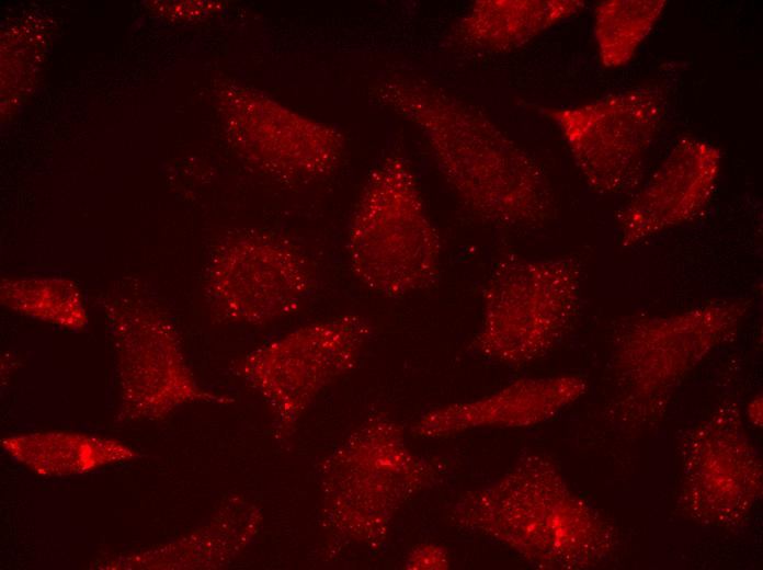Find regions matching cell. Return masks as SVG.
Segmentation results:
<instances>
[{"mask_svg":"<svg viewBox=\"0 0 763 570\" xmlns=\"http://www.w3.org/2000/svg\"><path fill=\"white\" fill-rule=\"evenodd\" d=\"M664 0H608L596 4L594 37L602 65H627L665 8Z\"/></svg>","mask_w":763,"mask_h":570,"instance_id":"cell-17","label":"cell"},{"mask_svg":"<svg viewBox=\"0 0 763 570\" xmlns=\"http://www.w3.org/2000/svg\"><path fill=\"white\" fill-rule=\"evenodd\" d=\"M580 300L581 270L572 259L504 255L483 288L475 347L499 363H531L567 333Z\"/></svg>","mask_w":763,"mask_h":570,"instance_id":"cell-3","label":"cell"},{"mask_svg":"<svg viewBox=\"0 0 763 570\" xmlns=\"http://www.w3.org/2000/svg\"><path fill=\"white\" fill-rule=\"evenodd\" d=\"M314 285L304 256L266 235H244L213 255L206 294L217 315L228 321L263 324L299 309Z\"/></svg>","mask_w":763,"mask_h":570,"instance_id":"cell-8","label":"cell"},{"mask_svg":"<svg viewBox=\"0 0 763 570\" xmlns=\"http://www.w3.org/2000/svg\"><path fill=\"white\" fill-rule=\"evenodd\" d=\"M584 5L578 0L475 1L457 22L453 35L468 48L509 52L576 15Z\"/></svg>","mask_w":763,"mask_h":570,"instance_id":"cell-13","label":"cell"},{"mask_svg":"<svg viewBox=\"0 0 763 570\" xmlns=\"http://www.w3.org/2000/svg\"><path fill=\"white\" fill-rule=\"evenodd\" d=\"M681 502L692 518L713 525L742 520L762 494L761 459L739 413L724 407L688 435Z\"/></svg>","mask_w":763,"mask_h":570,"instance_id":"cell-10","label":"cell"},{"mask_svg":"<svg viewBox=\"0 0 763 570\" xmlns=\"http://www.w3.org/2000/svg\"><path fill=\"white\" fill-rule=\"evenodd\" d=\"M501 538L546 568H584L613 549L608 524L563 483L543 459H528L504 486Z\"/></svg>","mask_w":763,"mask_h":570,"instance_id":"cell-5","label":"cell"},{"mask_svg":"<svg viewBox=\"0 0 763 570\" xmlns=\"http://www.w3.org/2000/svg\"><path fill=\"white\" fill-rule=\"evenodd\" d=\"M7 453L35 474L64 477L86 474L137 456L126 444L73 432H41L5 437Z\"/></svg>","mask_w":763,"mask_h":570,"instance_id":"cell-15","label":"cell"},{"mask_svg":"<svg viewBox=\"0 0 763 570\" xmlns=\"http://www.w3.org/2000/svg\"><path fill=\"white\" fill-rule=\"evenodd\" d=\"M665 106L653 88H635L573 107L547 109L589 186L602 195L633 190L658 136Z\"/></svg>","mask_w":763,"mask_h":570,"instance_id":"cell-6","label":"cell"},{"mask_svg":"<svg viewBox=\"0 0 763 570\" xmlns=\"http://www.w3.org/2000/svg\"><path fill=\"white\" fill-rule=\"evenodd\" d=\"M225 106L240 151L273 176L286 180L324 176L342 159L345 142L338 129L263 93L232 89L225 95Z\"/></svg>","mask_w":763,"mask_h":570,"instance_id":"cell-11","label":"cell"},{"mask_svg":"<svg viewBox=\"0 0 763 570\" xmlns=\"http://www.w3.org/2000/svg\"><path fill=\"white\" fill-rule=\"evenodd\" d=\"M762 396L756 395L748 404L747 414L749 420L756 426L762 425Z\"/></svg>","mask_w":763,"mask_h":570,"instance_id":"cell-18","label":"cell"},{"mask_svg":"<svg viewBox=\"0 0 763 570\" xmlns=\"http://www.w3.org/2000/svg\"><path fill=\"white\" fill-rule=\"evenodd\" d=\"M0 300L8 309L69 330H82L88 314L80 288L64 277L5 278Z\"/></svg>","mask_w":763,"mask_h":570,"instance_id":"cell-16","label":"cell"},{"mask_svg":"<svg viewBox=\"0 0 763 570\" xmlns=\"http://www.w3.org/2000/svg\"><path fill=\"white\" fill-rule=\"evenodd\" d=\"M441 252L411 164L398 153L385 157L368 174L350 220L354 276L378 295L402 297L436 282Z\"/></svg>","mask_w":763,"mask_h":570,"instance_id":"cell-2","label":"cell"},{"mask_svg":"<svg viewBox=\"0 0 763 570\" xmlns=\"http://www.w3.org/2000/svg\"><path fill=\"white\" fill-rule=\"evenodd\" d=\"M368 334L363 317L340 316L300 328L248 354L236 371L280 414L293 418L320 389L354 366Z\"/></svg>","mask_w":763,"mask_h":570,"instance_id":"cell-9","label":"cell"},{"mask_svg":"<svg viewBox=\"0 0 763 570\" xmlns=\"http://www.w3.org/2000/svg\"><path fill=\"white\" fill-rule=\"evenodd\" d=\"M748 309L742 299L719 300L625 323L612 361L624 399L637 408L662 406L711 351L736 334Z\"/></svg>","mask_w":763,"mask_h":570,"instance_id":"cell-4","label":"cell"},{"mask_svg":"<svg viewBox=\"0 0 763 570\" xmlns=\"http://www.w3.org/2000/svg\"><path fill=\"white\" fill-rule=\"evenodd\" d=\"M374 94L421 132L440 173L475 215L504 228L553 216V190L539 164L479 111L413 78H386Z\"/></svg>","mask_w":763,"mask_h":570,"instance_id":"cell-1","label":"cell"},{"mask_svg":"<svg viewBox=\"0 0 763 570\" xmlns=\"http://www.w3.org/2000/svg\"><path fill=\"white\" fill-rule=\"evenodd\" d=\"M587 387V381L574 375L517 379L488 397L443 408L426 417V421L531 425L578 400Z\"/></svg>","mask_w":763,"mask_h":570,"instance_id":"cell-14","label":"cell"},{"mask_svg":"<svg viewBox=\"0 0 763 570\" xmlns=\"http://www.w3.org/2000/svg\"><path fill=\"white\" fill-rule=\"evenodd\" d=\"M116 358L119 419L156 420L191 401L228 399L195 383L170 321L151 306L129 298L104 303Z\"/></svg>","mask_w":763,"mask_h":570,"instance_id":"cell-7","label":"cell"},{"mask_svg":"<svg viewBox=\"0 0 763 570\" xmlns=\"http://www.w3.org/2000/svg\"><path fill=\"white\" fill-rule=\"evenodd\" d=\"M721 157L720 150L706 140L679 139L619 212L616 226L620 244L637 246L702 215L715 194Z\"/></svg>","mask_w":763,"mask_h":570,"instance_id":"cell-12","label":"cell"}]
</instances>
